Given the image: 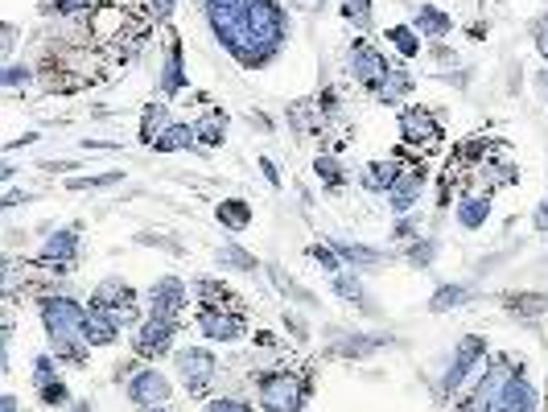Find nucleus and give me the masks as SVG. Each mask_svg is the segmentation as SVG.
<instances>
[{
	"label": "nucleus",
	"instance_id": "obj_28",
	"mask_svg": "<svg viewBox=\"0 0 548 412\" xmlns=\"http://www.w3.org/2000/svg\"><path fill=\"white\" fill-rule=\"evenodd\" d=\"M466 297H470V289H466V285H445V289H437V293L429 297V309H433V314H445V309L462 305Z\"/></svg>",
	"mask_w": 548,
	"mask_h": 412
},
{
	"label": "nucleus",
	"instance_id": "obj_2",
	"mask_svg": "<svg viewBox=\"0 0 548 412\" xmlns=\"http://www.w3.org/2000/svg\"><path fill=\"white\" fill-rule=\"evenodd\" d=\"M305 404V384L293 371H272L260 380V408L264 412H301Z\"/></svg>",
	"mask_w": 548,
	"mask_h": 412
},
{
	"label": "nucleus",
	"instance_id": "obj_23",
	"mask_svg": "<svg viewBox=\"0 0 548 412\" xmlns=\"http://www.w3.org/2000/svg\"><path fill=\"white\" fill-rule=\"evenodd\" d=\"M408 91H413V79H408L404 71H392L380 87H375V99H380V103H396V99H404Z\"/></svg>",
	"mask_w": 548,
	"mask_h": 412
},
{
	"label": "nucleus",
	"instance_id": "obj_7",
	"mask_svg": "<svg viewBox=\"0 0 548 412\" xmlns=\"http://www.w3.org/2000/svg\"><path fill=\"white\" fill-rule=\"evenodd\" d=\"M169 392H174V388H169L165 371H157V367H141L132 375V384H128V400L141 404V408H165Z\"/></svg>",
	"mask_w": 548,
	"mask_h": 412
},
{
	"label": "nucleus",
	"instance_id": "obj_29",
	"mask_svg": "<svg viewBox=\"0 0 548 412\" xmlns=\"http://www.w3.org/2000/svg\"><path fill=\"white\" fill-rule=\"evenodd\" d=\"M223 128H227V116H219V112L194 124V132H198V141H202V145H223Z\"/></svg>",
	"mask_w": 548,
	"mask_h": 412
},
{
	"label": "nucleus",
	"instance_id": "obj_43",
	"mask_svg": "<svg viewBox=\"0 0 548 412\" xmlns=\"http://www.w3.org/2000/svg\"><path fill=\"white\" fill-rule=\"evenodd\" d=\"M145 412H169V408H145Z\"/></svg>",
	"mask_w": 548,
	"mask_h": 412
},
{
	"label": "nucleus",
	"instance_id": "obj_11",
	"mask_svg": "<svg viewBox=\"0 0 548 412\" xmlns=\"http://www.w3.org/2000/svg\"><path fill=\"white\" fill-rule=\"evenodd\" d=\"M182 305H186V289L178 277H161L149 289V314H157V318H178Z\"/></svg>",
	"mask_w": 548,
	"mask_h": 412
},
{
	"label": "nucleus",
	"instance_id": "obj_10",
	"mask_svg": "<svg viewBox=\"0 0 548 412\" xmlns=\"http://www.w3.org/2000/svg\"><path fill=\"white\" fill-rule=\"evenodd\" d=\"M400 136L413 149H433L441 141V128H437V120L425 108H404L400 112Z\"/></svg>",
	"mask_w": 548,
	"mask_h": 412
},
{
	"label": "nucleus",
	"instance_id": "obj_3",
	"mask_svg": "<svg viewBox=\"0 0 548 412\" xmlns=\"http://www.w3.org/2000/svg\"><path fill=\"white\" fill-rule=\"evenodd\" d=\"M194 326H198L202 338H211V342H239L248 334L244 314H235V309H227V305H202Z\"/></svg>",
	"mask_w": 548,
	"mask_h": 412
},
{
	"label": "nucleus",
	"instance_id": "obj_5",
	"mask_svg": "<svg viewBox=\"0 0 548 412\" xmlns=\"http://www.w3.org/2000/svg\"><path fill=\"white\" fill-rule=\"evenodd\" d=\"M174 334H178V318L149 314L141 322V330H136V338H132V351L141 355V359H161L169 347H174Z\"/></svg>",
	"mask_w": 548,
	"mask_h": 412
},
{
	"label": "nucleus",
	"instance_id": "obj_1",
	"mask_svg": "<svg viewBox=\"0 0 548 412\" xmlns=\"http://www.w3.org/2000/svg\"><path fill=\"white\" fill-rule=\"evenodd\" d=\"M42 326H46V338H50V351L58 359H71V363H83L87 355V334H83V322H87V309L71 297H42Z\"/></svg>",
	"mask_w": 548,
	"mask_h": 412
},
{
	"label": "nucleus",
	"instance_id": "obj_18",
	"mask_svg": "<svg viewBox=\"0 0 548 412\" xmlns=\"http://www.w3.org/2000/svg\"><path fill=\"white\" fill-rule=\"evenodd\" d=\"M413 29L421 33V38H429V42H441V38H450V29H454V21L445 17L441 9H433V5H425L421 13H417V21H413Z\"/></svg>",
	"mask_w": 548,
	"mask_h": 412
},
{
	"label": "nucleus",
	"instance_id": "obj_42",
	"mask_svg": "<svg viewBox=\"0 0 548 412\" xmlns=\"http://www.w3.org/2000/svg\"><path fill=\"white\" fill-rule=\"evenodd\" d=\"M540 54L548 58V33H540Z\"/></svg>",
	"mask_w": 548,
	"mask_h": 412
},
{
	"label": "nucleus",
	"instance_id": "obj_13",
	"mask_svg": "<svg viewBox=\"0 0 548 412\" xmlns=\"http://www.w3.org/2000/svg\"><path fill=\"white\" fill-rule=\"evenodd\" d=\"M83 334H87V347H116V342H120V322L108 314V309L91 305L87 322H83Z\"/></svg>",
	"mask_w": 548,
	"mask_h": 412
},
{
	"label": "nucleus",
	"instance_id": "obj_15",
	"mask_svg": "<svg viewBox=\"0 0 548 412\" xmlns=\"http://www.w3.org/2000/svg\"><path fill=\"white\" fill-rule=\"evenodd\" d=\"M75 248H79V231L75 227H62V231H54L50 239H46V248L38 252V260L42 264H54V268H66L75 260Z\"/></svg>",
	"mask_w": 548,
	"mask_h": 412
},
{
	"label": "nucleus",
	"instance_id": "obj_41",
	"mask_svg": "<svg viewBox=\"0 0 548 412\" xmlns=\"http://www.w3.org/2000/svg\"><path fill=\"white\" fill-rule=\"evenodd\" d=\"M260 169L268 174V182H272V186H281V174H277V169H272V161H260Z\"/></svg>",
	"mask_w": 548,
	"mask_h": 412
},
{
	"label": "nucleus",
	"instance_id": "obj_14",
	"mask_svg": "<svg viewBox=\"0 0 548 412\" xmlns=\"http://www.w3.org/2000/svg\"><path fill=\"white\" fill-rule=\"evenodd\" d=\"M421 190H425V174H421V169H404V174H400V182L388 190L392 211H396V215H408V211H413V206H417Z\"/></svg>",
	"mask_w": 548,
	"mask_h": 412
},
{
	"label": "nucleus",
	"instance_id": "obj_40",
	"mask_svg": "<svg viewBox=\"0 0 548 412\" xmlns=\"http://www.w3.org/2000/svg\"><path fill=\"white\" fill-rule=\"evenodd\" d=\"M433 252H437L433 244H421V248L413 252V264H425V260H433Z\"/></svg>",
	"mask_w": 548,
	"mask_h": 412
},
{
	"label": "nucleus",
	"instance_id": "obj_37",
	"mask_svg": "<svg viewBox=\"0 0 548 412\" xmlns=\"http://www.w3.org/2000/svg\"><path fill=\"white\" fill-rule=\"evenodd\" d=\"M29 79H33V71H25V66H9L0 83H5V87H21V83H29Z\"/></svg>",
	"mask_w": 548,
	"mask_h": 412
},
{
	"label": "nucleus",
	"instance_id": "obj_33",
	"mask_svg": "<svg viewBox=\"0 0 548 412\" xmlns=\"http://www.w3.org/2000/svg\"><path fill=\"white\" fill-rule=\"evenodd\" d=\"M347 17L367 29L371 25V0H347Z\"/></svg>",
	"mask_w": 548,
	"mask_h": 412
},
{
	"label": "nucleus",
	"instance_id": "obj_20",
	"mask_svg": "<svg viewBox=\"0 0 548 412\" xmlns=\"http://www.w3.org/2000/svg\"><path fill=\"white\" fill-rule=\"evenodd\" d=\"M194 141H198V132H194L190 124H169V128L157 136L153 149H161V153H178V149H194Z\"/></svg>",
	"mask_w": 548,
	"mask_h": 412
},
{
	"label": "nucleus",
	"instance_id": "obj_19",
	"mask_svg": "<svg viewBox=\"0 0 548 412\" xmlns=\"http://www.w3.org/2000/svg\"><path fill=\"white\" fill-rule=\"evenodd\" d=\"M186 87V75H182V46L174 42L165 50V66H161V91L165 95H178Z\"/></svg>",
	"mask_w": 548,
	"mask_h": 412
},
{
	"label": "nucleus",
	"instance_id": "obj_16",
	"mask_svg": "<svg viewBox=\"0 0 548 412\" xmlns=\"http://www.w3.org/2000/svg\"><path fill=\"white\" fill-rule=\"evenodd\" d=\"M400 161H371L367 169H363V190H371V194H388L396 182H400Z\"/></svg>",
	"mask_w": 548,
	"mask_h": 412
},
{
	"label": "nucleus",
	"instance_id": "obj_8",
	"mask_svg": "<svg viewBox=\"0 0 548 412\" xmlns=\"http://www.w3.org/2000/svg\"><path fill=\"white\" fill-rule=\"evenodd\" d=\"M351 75H355L363 87L375 91V87H380L392 71H388V58H384L380 50H375L371 42H355V46H351Z\"/></svg>",
	"mask_w": 548,
	"mask_h": 412
},
{
	"label": "nucleus",
	"instance_id": "obj_9",
	"mask_svg": "<svg viewBox=\"0 0 548 412\" xmlns=\"http://www.w3.org/2000/svg\"><path fill=\"white\" fill-rule=\"evenodd\" d=\"M91 305H99V309H108V314L124 326L128 318H136V293L120 281V277H112V281H104L95 289V297H91Z\"/></svg>",
	"mask_w": 548,
	"mask_h": 412
},
{
	"label": "nucleus",
	"instance_id": "obj_26",
	"mask_svg": "<svg viewBox=\"0 0 548 412\" xmlns=\"http://www.w3.org/2000/svg\"><path fill=\"white\" fill-rule=\"evenodd\" d=\"M215 260H219V268H239V272H256V268H260V260H256V256H248L244 248H235V244L219 248V252H215Z\"/></svg>",
	"mask_w": 548,
	"mask_h": 412
},
{
	"label": "nucleus",
	"instance_id": "obj_24",
	"mask_svg": "<svg viewBox=\"0 0 548 412\" xmlns=\"http://www.w3.org/2000/svg\"><path fill=\"white\" fill-rule=\"evenodd\" d=\"M388 42H392L404 58H417V54H421V38H417L413 25H392V29H388Z\"/></svg>",
	"mask_w": 548,
	"mask_h": 412
},
{
	"label": "nucleus",
	"instance_id": "obj_22",
	"mask_svg": "<svg viewBox=\"0 0 548 412\" xmlns=\"http://www.w3.org/2000/svg\"><path fill=\"white\" fill-rule=\"evenodd\" d=\"M330 289L338 293V297H347V301H355V305H367L371 297H367V289H363V281L355 277V272H334V281H330Z\"/></svg>",
	"mask_w": 548,
	"mask_h": 412
},
{
	"label": "nucleus",
	"instance_id": "obj_34",
	"mask_svg": "<svg viewBox=\"0 0 548 412\" xmlns=\"http://www.w3.org/2000/svg\"><path fill=\"white\" fill-rule=\"evenodd\" d=\"M202 412H256L252 404H244V400H231V396H223V400H211Z\"/></svg>",
	"mask_w": 548,
	"mask_h": 412
},
{
	"label": "nucleus",
	"instance_id": "obj_38",
	"mask_svg": "<svg viewBox=\"0 0 548 412\" xmlns=\"http://www.w3.org/2000/svg\"><path fill=\"white\" fill-rule=\"evenodd\" d=\"M149 13L157 21H169V17H174V0H149Z\"/></svg>",
	"mask_w": 548,
	"mask_h": 412
},
{
	"label": "nucleus",
	"instance_id": "obj_35",
	"mask_svg": "<svg viewBox=\"0 0 548 412\" xmlns=\"http://www.w3.org/2000/svg\"><path fill=\"white\" fill-rule=\"evenodd\" d=\"M38 396H42V404H66V384H62V380H54V384L38 388Z\"/></svg>",
	"mask_w": 548,
	"mask_h": 412
},
{
	"label": "nucleus",
	"instance_id": "obj_36",
	"mask_svg": "<svg viewBox=\"0 0 548 412\" xmlns=\"http://www.w3.org/2000/svg\"><path fill=\"white\" fill-rule=\"evenodd\" d=\"M314 260H318L326 272H342V256L330 252V248H314Z\"/></svg>",
	"mask_w": 548,
	"mask_h": 412
},
{
	"label": "nucleus",
	"instance_id": "obj_25",
	"mask_svg": "<svg viewBox=\"0 0 548 412\" xmlns=\"http://www.w3.org/2000/svg\"><path fill=\"white\" fill-rule=\"evenodd\" d=\"M169 124H174V120H169V108H161V103H149L145 124H141V136H145L149 145H157V136H161Z\"/></svg>",
	"mask_w": 548,
	"mask_h": 412
},
{
	"label": "nucleus",
	"instance_id": "obj_4",
	"mask_svg": "<svg viewBox=\"0 0 548 412\" xmlns=\"http://www.w3.org/2000/svg\"><path fill=\"white\" fill-rule=\"evenodd\" d=\"M174 367H178V380L186 384V392H194V396L207 392L211 380H215V371H219V363H215V355L207 347H182Z\"/></svg>",
	"mask_w": 548,
	"mask_h": 412
},
{
	"label": "nucleus",
	"instance_id": "obj_32",
	"mask_svg": "<svg viewBox=\"0 0 548 412\" xmlns=\"http://www.w3.org/2000/svg\"><path fill=\"white\" fill-rule=\"evenodd\" d=\"M124 174H120V169H112V174H104V178H75L71 182V190H95V186H116Z\"/></svg>",
	"mask_w": 548,
	"mask_h": 412
},
{
	"label": "nucleus",
	"instance_id": "obj_39",
	"mask_svg": "<svg viewBox=\"0 0 548 412\" xmlns=\"http://www.w3.org/2000/svg\"><path fill=\"white\" fill-rule=\"evenodd\" d=\"M532 223H536V231H548V198L540 202V211H536V219H532Z\"/></svg>",
	"mask_w": 548,
	"mask_h": 412
},
{
	"label": "nucleus",
	"instance_id": "obj_21",
	"mask_svg": "<svg viewBox=\"0 0 548 412\" xmlns=\"http://www.w3.org/2000/svg\"><path fill=\"white\" fill-rule=\"evenodd\" d=\"M215 219H219L223 227H231V231H244V227L252 223V211H248L244 198H227V202L215 206Z\"/></svg>",
	"mask_w": 548,
	"mask_h": 412
},
{
	"label": "nucleus",
	"instance_id": "obj_31",
	"mask_svg": "<svg viewBox=\"0 0 548 412\" xmlns=\"http://www.w3.org/2000/svg\"><path fill=\"white\" fill-rule=\"evenodd\" d=\"M54 380H58L54 359H50V355H38V359H33V384L46 388V384H54Z\"/></svg>",
	"mask_w": 548,
	"mask_h": 412
},
{
	"label": "nucleus",
	"instance_id": "obj_17",
	"mask_svg": "<svg viewBox=\"0 0 548 412\" xmlns=\"http://www.w3.org/2000/svg\"><path fill=\"white\" fill-rule=\"evenodd\" d=\"M487 215H491V194H466L458 202V223L466 231H478V227L487 223Z\"/></svg>",
	"mask_w": 548,
	"mask_h": 412
},
{
	"label": "nucleus",
	"instance_id": "obj_6",
	"mask_svg": "<svg viewBox=\"0 0 548 412\" xmlns=\"http://www.w3.org/2000/svg\"><path fill=\"white\" fill-rule=\"evenodd\" d=\"M487 359V342L478 338V334H470V338H462V347L454 351V359H450V367H445V375H441V392H458L470 375H474V367Z\"/></svg>",
	"mask_w": 548,
	"mask_h": 412
},
{
	"label": "nucleus",
	"instance_id": "obj_30",
	"mask_svg": "<svg viewBox=\"0 0 548 412\" xmlns=\"http://www.w3.org/2000/svg\"><path fill=\"white\" fill-rule=\"evenodd\" d=\"M314 169H318V178H322L330 190H338V186H342V165H338L334 157H318V161H314Z\"/></svg>",
	"mask_w": 548,
	"mask_h": 412
},
{
	"label": "nucleus",
	"instance_id": "obj_12",
	"mask_svg": "<svg viewBox=\"0 0 548 412\" xmlns=\"http://www.w3.org/2000/svg\"><path fill=\"white\" fill-rule=\"evenodd\" d=\"M536 404L540 400H536L532 380H528V375H520V371H511L503 392H499V412H536Z\"/></svg>",
	"mask_w": 548,
	"mask_h": 412
},
{
	"label": "nucleus",
	"instance_id": "obj_27",
	"mask_svg": "<svg viewBox=\"0 0 548 412\" xmlns=\"http://www.w3.org/2000/svg\"><path fill=\"white\" fill-rule=\"evenodd\" d=\"M338 256L355 264V268H375V264H384V252H375V248H359V244H338Z\"/></svg>",
	"mask_w": 548,
	"mask_h": 412
}]
</instances>
